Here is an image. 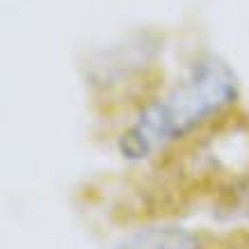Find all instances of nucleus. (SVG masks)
<instances>
[{
    "mask_svg": "<svg viewBox=\"0 0 249 249\" xmlns=\"http://www.w3.org/2000/svg\"><path fill=\"white\" fill-rule=\"evenodd\" d=\"M240 96L235 71L219 57L206 55L167 91L144 103L119 137V153L130 162L151 158L215 119Z\"/></svg>",
    "mask_w": 249,
    "mask_h": 249,
    "instance_id": "nucleus-1",
    "label": "nucleus"
},
{
    "mask_svg": "<svg viewBox=\"0 0 249 249\" xmlns=\"http://www.w3.org/2000/svg\"><path fill=\"white\" fill-rule=\"evenodd\" d=\"M112 249H201V240L196 233L183 227L158 224L130 233Z\"/></svg>",
    "mask_w": 249,
    "mask_h": 249,
    "instance_id": "nucleus-2",
    "label": "nucleus"
}]
</instances>
